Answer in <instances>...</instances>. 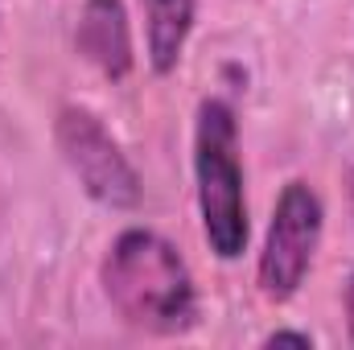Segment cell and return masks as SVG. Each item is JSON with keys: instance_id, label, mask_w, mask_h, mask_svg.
Instances as JSON below:
<instances>
[{"instance_id": "7a4b0ae2", "label": "cell", "mask_w": 354, "mask_h": 350, "mask_svg": "<svg viewBox=\"0 0 354 350\" xmlns=\"http://www.w3.org/2000/svg\"><path fill=\"white\" fill-rule=\"evenodd\" d=\"M194 198L206 248L227 264L239 260L248 252L252 219L239 157V120L235 107L218 95L202 99L194 116Z\"/></svg>"}, {"instance_id": "8992f818", "label": "cell", "mask_w": 354, "mask_h": 350, "mask_svg": "<svg viewBox=\"0 0 354 350\" xmlns=\"http://www.w3.org/2000/svg\"><path fill=\"white\" fill-rule=\"evenodd\" d=\"M140 12H145V54H149V66L153 75H174L181 66V54H185V42L194 33V12L198 4L194 0H136Z\"/></svg>"}, {"instance_id": "6da1fadb", "label": "cell", "mask_w": 354, "mask_h": 350, "mask_svg": "<svg viewBox=\"0 0 354 350\" xmlns=\"http://www.w3.org/2000/svg\"><path fill=\"white\" fill-rule=\"evenodd\" d=\"M107 305L124 326L157 338H177L198 326V284L185 256L149 227L120 231L99 264Z\"/></svg>"}, {"instance_id": "52a82bcc", "label": "cell", "mask_w": 354, "mask_h": 350, "mask_svg": "<svg viewBox=\"0 0 354 350\" xmlns=\"http://www.w3.org/2000/svg\"><path fill=\"white\" fill-rule=\"evenodd\" d=\"M264 347H313V334H305V330H272L264 338Z\"/></svg>"}, {"instance_id": "3957f363", "label": "cell", "mask_w": 354, "mask_h": 350, "mask_svg": "<svg viewBox=\"0 0 354 350\" xmlns=\"http://www.w3.org/2000/svg\"><path fill=\"white\" fill-rule=\"evenodd\" d=\"M54 145L91 202H99L107 210H136L140 206L145 185H140L136 165L128 161L120 140L107 132V124L91 107H83V103L58 107Z\"/></svg>"}, {"instance_id": "ba28073f", "label": "cell", "mask_w": 354, "mask_h": 350, "mask_svg": "<svg viewBox=\"0 0 354 350\" xmlns=\"http://www.w3.org/2000/svg\"><path fill=\"white\" fill-rule=\"evenodd\" d=\"M342 309H346V334H351V342H354V272H351V280H346V293H342Z\"/></svg>"}, {"instance_id": "9c48e42d", "label": "cell", "mask_w": 354, "mask_h": 350, "mask_svg": "<svg viewBox=\"0 0 354 350\" xmlns=\"http://www.w3.org/2000/svg\"><path fill=\"white\" fill-rule=\"evenodd\" d=\"M346 194H351V214H354V169L346 174Z\"/></svg>"}, {"instance_id": "5b68a950", "label": "cell", "mask_w": 354, "mask_h": 350, "mask_svg": "<svg viewBox=\"0 0 354 350\" xmlns=\"http://www.w3.org/2000/svg\"><path fill=\"white\" fill-rule=\"evenodd\" d=\"M75 46L107 83H124L136 66L124 0H83L79 25H75Z\"/></svg>"}, {"instance_id": "277c9868", "label": "cell", "mask_w": 354, "mask_h": 350, "mask_svg": "<svg viewBox=\"0 0 354 350\" xmlns=\"http://www.w3.org/2000/svg\"><path fill=\"white\" fill-rule=\"evenodd\" d=\"M322 231H326V206L317 190L292 177L272 206V223H268L260 264H256V284L272 305H284L301 293L313 256L322 248Z\"/></svg>"}]
</instances>
